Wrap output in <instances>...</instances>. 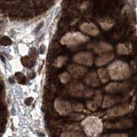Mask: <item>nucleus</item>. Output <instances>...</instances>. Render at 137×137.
<instances>
[{
    "label": "nucleus",
    "mask_w": 137,
    "mask_h": 137,
    "mask_svg": "<svg viewBox=\"0 0 137 137\" xmlns=\"http://www.w3.org/2000/svg\"><path fill=\"white\" fill-rule=\"evenodd\" d=\"M108 72L113 79L122 80L130 76V70L126 63L118 61L108 66Z\"/></svg>",
    "instance_id": "obj_1"
},
{
    "label": "nucleus",
    "mask_w": 137,
    "mask_h": 137,
    "mask_svg": "<svg viewBox=\"0 0 137 137\" xmlns=\"http://www.w3.org/2000/svg\"><path fill=\"white\" fill-rule=\"evenodd\" d=\"M85 133L88 136H97L102 132L103 125L100 120L95 117H89L82 122Z\"/></svg>",
    "instance_id": "obj_2"
},
{
    "label": "nucleus",
    "mask_w": 137,
    "mask_h": 137,
    "mask_svg": "<svg viewBox=\"0 0 137 137\" xmlns=\"http://www.w3.org/2000/svg\"><path fill=\"white\" fill-rule=\"evenodd\" d=\"M88 40L87 36H83L81 33H72L67 34L62 39V43L66 46H78L80 44L85 43Z\"/></svg>",
    "instance_id": "obj_3"
},
{
    "label": "nucleus",
    "mask_w": 137,
    "mask_h": 137,
    "mask_svg": "<svg viewBox=\"0 0 137 137\" xmlns=\"http://www.w3.org/2000/svg\"><path fill=\"white\" fill-rule=\"evenodd\" d=\"M131 108L130 106L128 104H123V105H120L114 108H110L108 111V114L113 117H116V116H120V115H124L125 114L129 113L130 111Z\"/></svg>",
    "instance_id": "obj_4"
},
{
    "label": "nucleus",
    "mask_w": 137,
    "mask_h": 137,
    "mask_svg": "<svg viewBox=\"0 0 137 137\" xmlns=\"http://www.w3.org/2000/svg\"><path fill=\"white\" fill-rule=\"evenodd\" d=\"M74 61L80 64L86 65V66H91L92 64V56L91 53L88 52H82L79 54H76L74 56Z\"/></svg>",
    "instance_id": "obj_5"
},
{
    "label": "nucleus",
    "mask_w": 137,
    "mask_h": 137,
    "mask_svg": "<svg viewBox=\"0 0 137 137\" xmlns=\"http://www.w3.org/2000/svg\"><path fill=\"white\" fill-rule=\"evenodd\" d=\"M56 108L61 114H67L72 110V106L68 102H65L62 100L56 101Z\"/></svg>",
    "instance_id": "obj_6"
},
{
    "label": "nucleus",
    "mask_w": 137,
    "mask_h": 137,
    "mask_svg": "<svg viewBox=\"0 0 137 137\" xmlns=\"http://www.w3.org/2000/svg\"><path fill=\"white\" fill-rule=\"evenodd\" d=\"M80 29L83 32H85V33L88 34H91V36H97L98 34V30L96 27V25L91 24V23H86V24H82Z\"/></svg>",
    "instance_id": "obj_7"
},
{
    "label": "nucleus",
    "mask_w": 137,
    "mask_h": 137,
    "mask_svg": "<svg viewBox=\"0 0 137 137\" xmlns=\"http://www.w3.org/2000/svg\"><path fill=\"white\" fill-rule=\"evenodd\" d=\"M68 70L71 72V74L75 78H78V76H82L84 75L85 72H87V69L84 67L78 66V65H72L68 67Z\"/></svg>",
    "instance_id": "obj_8"
},
{
    "label": "nucleus",
    "mask_w": 137,
    "mask_h": 137,
    "mask_svg": "<svg viewBox=\"0 0 137 137\" xmlns=\"http://www.w3.org/2000/svg\"><path fill=\"white\" fill-rule=\"evenodd\" d=\"M85 82L87 85L91 86V87H98L99 85L98 78L95 72H90L88 74V76L85 78Z\"/></svg>",
    "instance_id": "obj_9"
},
{
    "label": "nucleus",
    "mask_w": 137,
    "mask_h": 137,
    "mask_svg": "<svg viewBox=\"0 0 137 137\" xmlns=\"http://www.w3.org/2000/svg\"><path fill=\"white\" fill-rule=\"evenodd\" d=\"M84 90L85 89L83 88V86L82 84H79V83H73L70 87V92L72 95L76 97L82 96L83 92H84Z\"/></svg>",
    "instance_id": "obj_10"
},
{
    "label": "nucleus",
    "mask_w": 137,
    "mask_h": 137,
    "mask_svg": "<svg viewBox=\"0 0 137 137\" xmlns=\"http://www.w3.org/2000/svg\"><path fill=\"white\" fill-rule=\"evenodd\" d=\"M114 54L112 53H108V54H104L101 56L98 57L96 60V65L97 66H104L107 63H108L110 61H112L114 58Z\"/></svg>",
    "instance_id": "obj_11"
},
{
    "label": "nucleus",
    "mask_w": 137,
    "mask_h": 137,
    "mask_svg": "<svg viewBox=\"0 0 137 137\" xmlns=\"http://www.w3.org/2000/svg\"><path fill=\"white\" fill-rule=\"evenodd\" d=\"M94 50H95V52L97 53L106 52L112 50V46L107 43H99V44H97V45L94 46Z\"/></svg>",
    "instance_id": "obj_12"
},
{
    "label": "nucleus",
    "mask_w": 137,
    "mask_h": 137,
    "mask_svg": "<svg viewBox=\"0 0 137 137\" xmlns=\"http://www.w3.org/2000/svg\"><path fill=\"white\" fill-rule=\"evenodd\" d=\"M124 84H122V83H118V82H114V83H110L106 87V91L108 92H115L118 91H120L124 88Z\"/></svg>",
    "instance_id": "obj_13"
},
{
    "label": "nucleus",
    "mask_w": 137,
    "mask_h": 137,
    "mask_svg": "<svg viewBox=\"0 0 137 137\" xmlns=\"http://www.w3.org/2000/svg\"><path fill=\"white\" fill-rule=\"evenodd\" d=\"M98 76L100 78V80L102 81V82L105 83L108 81V73L107 72L106 69L102 68L98 70Z\"/></svg>",
    "instance_id": "obj_14"
},
{
    "label": "nucleus",
    "mask_w": 137,
    "mask_h": 137,
    "mask_svg": "<svg viewBox=\"0 0 137 137\" xmlns=\"http://www.w3.org/2000/svg\"><path fill=\"white\" fill-rule=\"evenodd\" d=\"M100 24L104 30H108L111 28L114 24V21L110 18H104V20H100Z\"/></svg>",
    "instance_id": "obj_15"
},
{
    "label": "nucleus",
    "mask_w": 137,
    "mask_h": 137,
    "mask_svg": "<svg viewBox=\"0 0 137 137\" xmlns=\"http://www.w3.org/2000/svg\"><path fill=\"white\" fill-rule=\"evenodd\" d=\"M115 99H114L113 98L107 96L104 98V104H103V107L104 108H107V107H110L114 105L115 104Z\"/></svg>",
    "instance_id": "obj_16"
},
{
    "label": "nucleus",
    "mask_w": 137,
    "mask_h": 137,
    "mask_svg": "<svg viewBox=\"0 0 137 137\" xmlns=\"http://www.w3.org/2000/svg\"><path fill=\"white\" fill-rule=\"evenodd\" d=\"M62 137H84L82 134L76 131H70L62 134Z\"/></svg>",
    "instance_id": "obj_17"
},
{
    "label": "nucleus",
    "mask_w": 137,
    "mask_h": 137,
    "mask_svg": "<svg viewBox=\"0 0 137 137\" xmlns=\"http://www.w3.org/2000/svg\"><path fill=\"white\" fill-rule=\"evenodd\" d=\"M118 52L120 54H127L129 52V49L126 46L124 45V44H120L118 46Z\"/></svg>",
    "instance_id": "obj_18"
},
{
    "label": "nucleus",
    "mask_w": 137,
    "mask_h": 137,
    "mask_svg": "<svg viewBox=\"0 0 137 137\" xmlns=\"http://www.w3.org/2000/svg\"><path fill=\"white\" fill-rule=\"evenodd\" d=\"M0 44L3 46H9L12 44V40H11L8 37L4 36L1 39V40H0Z\"/></svg>",
    "instance_id": "obj_19"
},
{
    "label": "nucleus",
    "mask_w": 137,
    "mask_h": 137,
    "mask_svg": "<svg viewBox=\"0 0 137 137\" xmlns=\"http://www.w3.org/2000/svg\"><path fill=\"white\" fill-rule=\"evenodd\" d=\"M87 107L89 108L90 110H92V111H94V110H97V104L95 103V102H92V101H88L87 103Z\"/></svg>",
    "instance_id": "obj_20"
},
{
    "label": "nucleus",
    "mask_w": 137,
    "mask_h": 137,
    "mask_svg": "<svg viewBox=\"0 0 137 137\" xmlns=\"http://www.w3.org/2000/svg\"><path fill=\"white\" fill-rule=\"evenodd\" d=\"M60 78H61V81L62 82H66L70 80V76H69V74L67 72H64L61 75Z\"/></svg>",
    "instance_id": "obj_21"
},
{
    "label": "nucleus",
    "mask_w": 137,
    "mask_h": 137,
    "mask_svg": "<svg viewBox=\"0 0 137 137\" xmlns=\"http://www.w3.org/2000/svg\"><path fill=\"white\" fill-rule=\"evenodd\" d=\"M101 100H102V95L101 94H99V92H97V94L95 95L94 97V102L96 103L97 104H101Z\"/></svg>",
    "instance_id": "obj_22"
},
{
    "label": "nucleus",
    "mask_w": 137,
    "mask_h": 137,
    "mask_svg": "<svg viewBox=\"0 0 137 137\" xmlns=\"http://www.w3.org/2000/svg\"><path fill=\"white\" fill-rule=\"evenodd\" d=\"M102 137H128L126 134H106Z\"/></svg>",
    "instance_id": "obj_23"
},
{
    "label": "nucleus",
    "mask_w": 137,
    "mask_h": 137,
    "mask_svg": "<svg viewBox=\"0 0 137 137\" xmlns=\"http://www.w3.org/2000/svg\"><path fill=\"white\" fill-rule=\"evenodd\" d=\"M83 94H84L85 97L89 98V97H91L92 95V92L91 91V90H89V89H85L84 92H83Z\"/></svg>",
    "instance_id": "obj_24"
},
{
    "label": "nucleus",
    "mask_w": 137,
    "mask_h": 137,
    "mask_svg": "<svg viewBox=\"0 0 137 137\" xmlns=\"http://www.w3.org/2000/svg\"><path fill=\"white\" fill-rule=\"evenodd\" d=\"M64 61H66V59H65L64 57H61V58H58V61H57V66H61L62 63L64 62Z\"/></svg>",
    "instance_id": "obj_25"
},
{
    "label": "nucleus",
    "mask_w": 137,
    "mask_h": 137,
    "mask_svg": "<svg viewBox=\"0 0 137 137\" xmlns=\"http://www.w3.org/2000/svg\"><path fill=\"white\" fill-rule=\"evenodd\" d=\"M74 110H75L76 111H81L82 110V105L81 104H76V105L74 106Z\"/></svg>",
    "instance_id": "obj_26"
},
{
    "label": "nucleus",
    "mask_w": 137,
    "mask_h": 137,
    "mask_svg": "<svg viewBox=\"0 0 137 137\" xmlns=\"http://www.w3.org/2000/svg\"><path fill=\"white\" fill-rule=\"evenodd\" d=\"M32 101H33V98H28L26 99V100L24 101V103L26 105H30Z\"/></svg>",
    "instance_id": "obj_27"
},
{
    "label": "nucleus",
    "mask_w": 137,
    "mask_h": 137,
    "mask_svg": "<svg viewBox=\"0 0 137 137\" xmlns=\"http://www.w3.org/2000/svg\"><path fill=\"white\" fill-rule=\"evenodd\" d=\"M45 50H46L45 46H41L40 48V52L41 53V54H44V53H45Z\"/></svg>",
    "instance_id": "obj_28"
},
{
    "label": "nucleus",
    "mask_w": 137,
    "mask_h": 137,
    "mask_svg": "<svg viewBox=\"0 0 137 137\" xmlns=\"http://www.w3.org/2000/svg\"><path fill=\"white\" fill-rule=\"evenodd\" d=\"M43 26V23H40V24H39L38 26L36 27V32H38L39 30H40V28Z\"/></svg>",
    "instance_id": "obj_29"
}]
</instances>
